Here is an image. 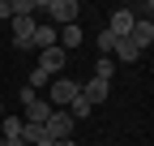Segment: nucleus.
I'll return each mask as SVG.
<instances>
[{
  "mask_svg": "<svg viewBox=\"0 0 154 146\" xmlns=\"http://www.w3.org/2000/svg\"><path fill=\"white\" fill-rule=\"evenodd\" d=\"M22 125H26L22 116H5V120H0V138H5V142L9 138H22Z\"/></svg>",
  "mask_w": 154,
  "mask_h": 146,
  "instance_id": "nucleus-13",
  "label": "nucleus"
},
{
  "mask_svg": "<svg viewBox=\"0 0 154 146\" xmlns=\"http://www.w3.org/2000/svg\"><path fill=\"white\" fill-rule=\"evenodd\" d=\"M82 99H86L90 107L107 103V99H111V82H103V78H90V82H82Z\"/></svg>",
  "mask_w": 154,
  "mask_h": 146,
  "instance_id": "nucleus-5",
  "label": "nucleus"
},
{
  "mask_svg": "<svg viewBox=\"0 0 154 146\" xmlns=\"http://www.w3.org/2000/svg\"><path fill=\"white\" fill-rule=\"evenodd\" d=\"M73 129H77V120L69 112H51L47 125H43V138L47 142H64V138H73Z\"/></svg>",
  "mask_w": 154,
  "mask_h": 146,
  "instance_id": "nucleus-3",
  "label": "nucleus"
},
{
  "mask_svg": "<svg viewBox=\"0 0 154 146\" xmlns=\"http://www.w3.org/2000/svg\"><path fill=\"white\" fill-rule=\"evenodd\" d=\"M69 116H73V120H86V116H94V107H90V103H86L82 95H77V99L69 103Z\"/></svg>",
  "mask_w": 154,
  "mask_h": 146,
  "instance_id": "nucleus-14",
  "label": "nucleus"
},
{
  "mask_svg": "<svg viewBox=\"0 0 154 146\" xmlns=\"http://www.w3.org/2000/svg\"><path fill=\"white\" fill-rule=\"evenodd\" d=\"M51 146H77V142H73V138H64V142H51Z\"/></svg>",
  "mask_w": 154,
  "mask_h": 146,
  "instance_id": "nucleus-19",
  "label": "nucleus"
},
{
  "mask_svg": "<svg viewBox=\"0 0 154 146\" xmlns=\"http://www.w3.org/2000/svg\"><path fill=\"white\" fill-rule=\"evenodd\" d=\"M0 17H9V22H13V5H9V0H0Z\"/></svg>",
  "mask_w": 154,
  "mask_h": 146,
  "instance_id": "nucleus-18",
  "label": "nucleus"
},
{
  "mask_svg": "<svg viewBox=\"0 0 154 146\" xmlns=\"http://www.w3.org/2000/svg\"><path fill=\"white\" fill-rule=\"evenodd\" d=\"M94 146H99V142H94Z\"/></svg>",
  "mask_w": 154,
  "mask_h": 146,
  "instance_id": "nucleus-22",
  "label": "nucleus"
},
{
  "mask_svg": "<svg viewBox=\"0 0 154 146\" xmlns=\"http://www.w3.org/2000/svg\"><path fill=\"white\" fill-rule=\"evenodd\" d=\"M64 65H69V52H60V47L38 52V69H43L47 78H60V73H64Z\"/></svg>",
  "mask_w": 154,
  "mask_h": 146,
  "instance_id": "nucleus-4",
  "label": "nucleus"
},
{
  "mask_svg": "<svg viewBox=\"0 0 154 146\" xmlns=\"http://www.w3.org/2000/svg\"><path fill=\"white\" fill-rule=\"evenodd\" d=\"M38 13H47V22L60 30V26H73L77 22L82 5H77V0H38Z\"/></svg>",
  "mask_w": 154,
  "mask_h": 146,
  "instance_id": "nucleus-1",
  "label": "nucleus"
},
{
  "mask_svg": "<svg viewBox=\"0 0 154 146\" xmlns=\"http://www.w3.org/2000/svg\"><path fill=\"white\" fill-rule=\"evenodd\" d=\"M133 22H137V17H133V9H116V13H111L107 34H116V39H128V34H133Z\"/></svg>",
  "mask_w": 154,
  "mask_h": 146,
  "instance_id": "nucleus-7",
  "label": "nucleus"
},
{
  "mask_svg": "<svg viewBox=\"0 0 154 146\" xmlns=\"http://www.w3.org/2000/svg\"><path fill=\"white\" fill-rule=\"evenodd\" d=\"M26 86H30V90H43V86H51V78H47V73L34 65V69H30V82H26Z\"/></svg>",
  "mask_w": 154,
  "mask_h": 146,
  "instance_id": "nucleus-15",
  "label": "nucleus"
},
{
  "mask_svg": "<svg viewBox=\"0 0 154 146\" xmlns=\"http://www.w3.org/2000/svg\"><path fill=\"white\" fill-rule=\"evenodd\" d=\"M111 56H116V60H124V65H133V60L141 56V47L133 43V39H116V52H111Z\"/></svg>",
  "mask_w": 154,
  "mask_h": 146,
  "instance_id": "nucleus-12",
  "label": "nucleus"
},
{
  "mask_svg": "<svg viewBox=\"0 0 154 146\" xmlns=\"http://www.w3.org/2000/svg\"><path fill=\"white\" fill-rule=\"evenodd\" d=\"M34 99H38V90H30V86H22V90H17V103H22V112H26Z\"/></svg>",
  "mask_w": 154,
  "mask_h": 146,
  "instance_id": "nucleus-17",
  "label": "nucleus"
},
{
  "mask_svg": "<svg viewBox=\"0 0 154 146\" xmlns=\"http://www.w3.org/2000/svg\"><path fill=\"white\" fill-rule=\"evenodd\" d=\"M56 47H60V52H69V47H82V22L60 26V34H56Z\"/></svg>",
  "mask_w": 154,
  "mask_h": 146,
  "instance_id": "nucleus-10",
  "label": "nucleus"
},
{
  "mask_svg": "<svg viewBox=\"0 0 154 146\" xmlns=\"http://www.w3.org/2000/svg\"><path fill=\"white\" fill-rule=\"evenodd\" d=\"M77 95H82V82H73V78H51V86H47V103L60 112V107H69Z\"/></svg>",
  "mask_w": 154,
  "mask_h": 146,
  "instance_id": "nucleus-2",
  "label": "nucleus"
},
{
  "mask_svg": "<svg viewBox=\"0 0 154 146\" xmlns=\"http://www.w3.org/2000/svg\"><path fill=\"white\" fill-rule=\"evenodd\" d=\"M51 112H56V107H51L47 99H34L26 112H22V120H26V125H47V116H51Z\"/></svg>",
  "mask_w": 154,
  "mask_h": 146,
  "instance_id": "nucleus-9",
  "label": "nucleus"
},
{
  "mask_svg": "<svg viewBox=\"0 0 154 146\" xmlns=\"http://www.w3.org/2000/svg\"><path fill=\"white\" fill-rule=\"evenodd\" d=\"M128 39H133V43L146 52V47L154 43V22H133V34H128Z\"/></svg>",
  "mask_w": 154,
  "mask_h": 146,
  "instance_id": "nucleus-11",
  "label": "nucleus"
},
{
  "mask_svg": "<svg viewBox=\"0 0 154 146\" xmlns=\"http://www.w3.org/2000/svg\"><path fill=\"white\" fill-rule=\"evenodd\" d=\"M0 120H5V99H0Z\"/></svg>",
  "mask_w": 154,
  "mask_h": 146,
  "instance_id": "nucleus-20",
  "label": "nucleus"
},
{
  "mask_svg": "<svg viewBox=\"0 0 154 146\" xmlns=\"http://www.w3.org/2000/svg\"><path fill=\"white\" fill-rule=\"evenodd\" d=\"M56 34H60V30H56L51 22H38V26H34V39H30V47H34V52H47V47H56Z\"/></svg>",
  "mask_w": 154,
  "mask_h": 146,
  "instance_id": "nucleus-8",
  "label": "nucleus"
},
{
  "mask_svg": "<svg viewBox=\"0 0 154 146\" xmlns=\"http://www.w3.org/2000/svg\"><path fill=\"white\" fill-rule=\"evenodd\" d=\"M0 146H5V138H0Z\"/></svg>",
  "mask_w": 154,
  "mask_h": 146,
  "instance_id": "nucleus-21",
  "label": "nucleus"
},
{
  "mask_svg": "<svg viewBox=\"0 0 154 146\" xmlns=\"http://www.w3.org/2000/svg\"><path fill=\"white\" fill-rule=\"evenodd\" d=\"M34 17H13V47H22V52H30V39H34Z\"/></svg>",
  "mask_w": 154,
  "mask_h": 146,
  "instance_id": "nucleus-6",
  "label": "nucleus"
},
{
  "mask_svg": "<svg viewBox=\"0 0 154 146\" xmlns=\"http://www.w3.org/2000/svg\"><path fill=\"white\" fill-rule=\"evenodd\" d=\"M111 56H99V65H94V78H103V82H111Z\"/></svg>",
  "mask_w": 154,
  "mask_h": 146,
  "instance_id": "nucleus-16",
  "label": "nucleus"
}]
</instances>
